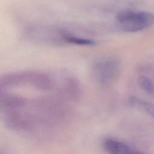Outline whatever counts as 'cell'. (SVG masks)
Returning a JSON list of instances; mask_svg holds the SVG:
<instances>
[{
    "label": "cell",
    "mask_w": 154,
    "mask_h": 154,
    "mask_svg": "<svg viewBox=\"0 0 154 154\" xmlns=\"http://www.w3.org/2000/svg\"><path fill=\"white\" fill-rule=\"evenodd\" d=\"M70 34L61 28L49 25H33L25 31V35L29 41L46 46L70 45L69 39Z\"/></svg>",
    "instance_id": "cell-1"
},
{
    "label": "cell",
    "mask_w": 154,
    "mask_h": 154,
    "mask_svg": "<svg viewBox=\"0 0 154 154\" xmlns=\"http://www.w3.org/2000/svg\"><path fill=\"white\" fill-rule=\"evenodd\" d=\"M116 19L120 28L128 32L143 30L154 23V15L143 11L123 10L117 13Z\"/></svg>",
    "instance_id": "cell-2"
},
{
    "label": "cell",
    "mask_w": 154,
    "mask_h": 154,
    "mask_svg": "<svg viewBox=\"0 0 154 154\" xmlns=\"http://www.w3.org/2000/svg\"><path fill=\"white\" fill-rule=\"evenodd\" d=\"M122 64L114 58H109L96 62L93 67V74L95 79L104 85L114 83L120 76Z\"/></svg>",
    "instance_id": "cell-3"
},
{
    "label": "cell",
    "mask_w": 154,
    "mask_h": 154,
    "mask_svg": "<svg viewBox=\"0 0 154 154\" xmlns=\"http://www.w3.org/2000/svg\"><path fill=\"white\" fill-rule=\"evenodd\" d=\"M26 84L40 89H49L53 85L51 77L46 73L40 71H25Z\"/></svg>",
    "instance_id": "cell-4"
},
{
    "label": "cell",
    "mask_w": 154,
    "mask_h": 154,
    "mask_svg": "<svg viewBox=\"0 0 154 154\" xmlns=\"http://www.w3.org/2000/svg\"><path fill=\"white\" fill-rule=\"evenodd\" d=\"M103 146L109 154H130L132 152L131 149L126 144L112 138L105 140Z\"/></svg>",
    "instance_id": "cell-5"
},
{
    "label": "cell",
    "mask_w": 154,
    "mask_h": 154,
    "mask_svg": "<svg viewBox=\"0 0 154 154\" xmlns=\"http://www.w3.org/2000/svg\"><path fill=\"white\" fill-rule=\"evenodd\" d=\"M130 103L133 106L144 111L154 119V103L146 102L135 97L130 99Z\"/></svg>",
    "instance_id": "cell-6"
},
{
    "label": "cell",
    "mask_w": 154,
    "mask_h": 154,
    "mask_svg": "<svg viewBox=\"0 0 154 154\" xmlns=\"http://www.w3.org/2000/svg\"><path fill=\"white\" fill-rule=\"evenodd\" d=\"M138 82L139 85L146 93L154 95V84L147 78L140 76L138 78Z\"/></svg>",
    "instance_id": "cell-7"
},
{
    "label": "cell",
    "mask_w": 154,
    "mask_h": 154,
    "mask_svg": "<svg viewBox=\"0 0 154 154\" xmlns=\"http://www.w3.org/2000/svg\"><path fill=\"white\" fill-rule=\"evenodd\" d=\"M130 154H143V153H140V152H132Z\"/></svg>",
    "instance_id": "cell-8"
}]
</instances>
